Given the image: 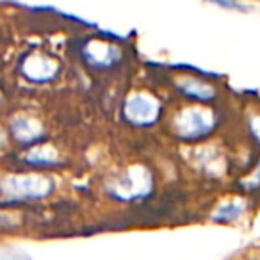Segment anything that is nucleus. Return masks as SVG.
I'll list each match as a JSON object with an SVG mask.
<instances>
[{
	"label": "nucleus",
	"mask_w": 260,
	"mask_h": 260,
	"mask_svg": "<svg viewBox=\"0 0 260 260\" xmlns=\"http://www.w3.org/2000/svg\"><path fill=\"white\" fill-rule=\"evenodd\" d=\"M214 126V121L207 118L203 112L187 111L178 116V134L185 139H198L202 136L209 134Z\"/></svg>",
	"instance_id": "obj_2"
},
{
	"label": "nucleus",
	"mask_w": 260,
	"mask_h": 260,
	"mask_svg": "<svg viewBox=\"0 0 260 260\" xmlns=\"http://www.w3.org/2000/svg\"><path fill=\"white\" fill-rule=\"evenodd\" d=\"M210 2H214L216 6H221L224 9H232V11H246L244 6H241L235 0H210Z\"/></svg>",
	"instance_id": "obj_5"
},
{
	"label": "nucleus",
	"mask_w": 260,
	"mask_h": 260,
	"mask_svg": "<svg viewBox=\"0 0 260 260\" xmlns=\"http://www.w3.org/2000/svg\"><path fill=\"white\" fill-rule=\"evenodd\" d=\"M244 207L239 205V203H226V205H221L217 209V212L214 214V221H219V223H230V221L237 219L242 214Z\"/></svg>",
	"instance_id": "obj_4"
},
{
	"label": "nucleus",
	"mask_w": 260,
	"mask_h": 260,
	"mask_svg": "<svg viewBox=\"0 0 260 260\" xmlns=\"http://www.w3.org/2000/svg\"><path fill=\"white\" fill-rule=\"evenodd\" d=\"M249 185H255V187H260V166H258V171L255 173V178H253V182H249Z\"/></svg>",
	"instance_id": "obj_6"
},
{
	"label": "nucleus",
	"mask_w": 260,
	"mask_h": 260,
	"mask_svg": "<svg viewBox=\"0 0 260 260\" xmlns=\"http://www.w3.org/2000/svg\"><path fill=\"white\" fill-rule=\"evenodd\" d=\"M178 89L184 94H187L192 100H202L209 102L214 98V91L210 87H207L205 84L198 82V80H184V82L178 84Z\"/></svg>",
	"instance_id": "obj_3"
},
{
	"label": "nucleus",
	"mask_w": 260,
	"mask_h": 260,
	"mask_svg": "<svg viewBox=\"0 0 260 260\" xmlns=\"http://www.w3.org/2000/svg\"><path fill=\"white\" fill-rule=\"evenodd\" d=\"M159 112H160V105L155 100H152L148 96H143V94L132 96L125 104V118L130 123H134V125L139 126L152 125L153 121H157Z\"/></svg>",
	"instance_id": "obj_1"
}]
</instances>
